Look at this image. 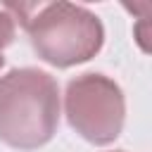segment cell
Masks as SVG:
<instances>
[{
    "mask_svg": "<svg viewBox=\"0 0 152 152\" xmlns=\"http://www.w3.org/2000/svg\"><path fill=\"white\" fill-rule=\"evenodd\" d=\"M59 126V86L36 66L10 69L0 78V140L28 152L48 145Z\"/></svg>",
    "mask_w": 152,
    "mask_h": 152,
    "instance_id": "2",
    "label": "cell"
},
{
    "mask_svg": "<svg viewBox=\"0 0 152 152\" xmlns=\"http://www.w3.org/2000/svg\"><path fill=\"white\" fill-rule=\"evenodd\" d=\"M114 152H124V150H114Z\"/></svg>",
    "mask_w": 152,
    "mask_h": 152,
    "instance_id": "5",
    "label": "cell"
},
{
    "mask_svg": "<svg viewBox=\"0 0 152 152\" xmlns=\"http://www.w3.org/2000/svg\"><path fill=\"white\" fill-rule=\"evenodd\" d=\"M5 10L19 17L36 55L57 69L83 64L104 45V26L88 7L57 0L7 5Z\"/></svg>",
    "mask_w": 152,
    "mask_h": 152,
    "instance_id": "1",
    "label": "cell"
},
{
    "mask_svg": "<svg viewBox=\"0 0 152 152\" xmlns=\"http://www.w3.org/2000/svg\"><path fill=\"white\" fill-rule=\"evenodd\" d=\"M64 112L69 126L83 140L93 145H109L124 131L126 97L114 78L88 71L66 83Z\"/></svg>",
    "mask_w": 152,
    "mask_h": 152,
    "instance_id": "3",
    "label": "cell"
},
{
    "mask_svg": "<svg viewBox=\"0 0 152 152\" xmlns=\"http://www.w3.org/2000/svg\"><path fill=\"white\" fill-rule=\"evenodd\" d=\"M14 17L5 10V7H0V66L5 64V57H2V50L14 40Z\"/></svg>",
    "mask_w": 152,
    "mask_h": 152,
    "instance_id": "4",
    "label": "cell"
}]
</instances>
